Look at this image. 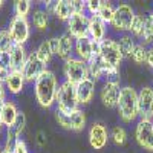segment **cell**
I'll list each match as a JSON object with an SVG mask.
<instances>
[{
	"instance_id": "obj_1",
	"label": "cell",
	"mask_w": 153,
	"mask_h": 153,
	"mask_svg": "<svg viewBox=\"0 0 153 153\" xmlns=\"http://www.w3.org/2000/svg\"><path fill=\"white\" fill-rule=\"evenodd\" d=\"M58 86H60L58 76L51 69H46L34 81V97L37 104L42 109H52L55 106Z\"/></svg>"
},
{
	"instance_id": "obj_2",
	"label": "cell",
	"mask_w": 153,
	"mask_h": 153,
	"mask_svg": "<svg viewBox=\"0 0 153 153\" xmlns=\"http://www.w3.org/2000/svg\"><path fill=\"white\" fill-rule=\"evenodd\" d=\"M118 117L124 124H132L139 120L138 107V91L132 86H123L120 89L118 103H117Z\"/></svg>"
},
{
	"instance_id": "obj_3",
	"label": "cell",
	"mask_w": 153,
	"mask_h": 153,
	"mask_svg": "<svg viewBox=\"0 0 153 153\" xmlns=\"http://www.w3.org/2000/svg\"><path fill=\"white\" fill-rule=\"evenodd\" d=\"M97 55L103 60V63L112 71H120L124 55L120 49L118 40H115L112 37L104 38L101 43L97 45Z\"/></svg>"
},
{
	"instance_id": "obj_4",
	"label": "cell",
	"mask_w": 153,
	"mask_h": 153,
	"mask_svg": "<svg viewBox=\"0 0 153 153\" xmlns=\"http://www.w3.org/2000/svg\"><path fill=\"white\" fill-rule=\"evenodd\" d=\"M55 109L65 113H71L81 109L78 98H76V91L75 86L63 80L58 86V92H57V100H55Z\"/></svg>"
},
{
	"instance_id": "obj_5",
	"label": "cell",
	"mask_w": 153,
	"mask_h": 153,
	"mask_svg": "<svg viewBox=\"0 0 153 153\" xmlns=\"http://www.w3.org/2000/svg\"><path fill=\"white\" fill-rule=\"evenodd\" d=\"M54 118L61 129L69 130V132H83L87 124V118H86V113L83 109H78L71 113H65V112H60L55 109Z\"/></svg>"
},
{
	"instance_id": "obj_6",
	"label": "cell",
	"mask_w": 153,
	"mask_h": 153,
	"mask_svg": "<svg viewBox=\"0 0 153 153\" xmlns=\"http://www.w3.org/2000/svg\"><path fill=\"white\" fill-rule=\"evenodd\" d=\"M63 76H65V81L74 86L80 84L81 81L89 78L87 63L76 57H71L69 60L63 61Z\"/></svg>"
},
{
	"instance_id": "obj_7",
	"label": "cell",
	"mask_w": 153,
	"mask_h": 153,
	"mask_svg": "<svg viewBox=\"0 0 153 153\" xmlns=\"http://www.w3.org/2000/svg\"><path fill=\"white\" fill-rule=\"evenodd\" d=\"M135 16H136V11L133 9L132 5L120 3V5H117V9H115V16H113V20L110 23V28L115 32H118L120 35L130 32Z\"/></svg>"
},
{
	"instance_id": "obj_8",
	"label": "cell",
	"mask_w": 153,
	"mask_h": 153,
	"mask_svg": "<svg viewBox=\"0 0 153 153\" xmlns=\"http://www.w3.org/2000/svg\"><path fill=\"white\" fill-rule=\"evenodd\" d=\"M135 141L147 153H153V121L152 118H139L135 123Z\"/></svg>"
},
{
	"instance_id": "obj_9",
	"label": "cell",
	"mask_w": 153,
	"mask_h": 153,
	"mask_svg": "<svg viewBox=\"0 0 153 153\" xmlns=\"http://www.w3.org/2000/svg\"><path fill=\"white\" fill-rule=\"evenodd\" d=\"M32 25L28 19H22V17H16L12 16V19L9 20V26H8V32L12 38L14 45H20L25 46L28 43V40L31 38V32H32Z\"/></svg>"
},
{
	"instance_id": "obj_10",
	"label": "cell",
	"mask_w": 153,
	"mask_h": 153,
	"mask_svg": "<svg viewBox=\"0 0 153 153\" xmlns=\"http://www.w3.org/2000/svg\"><path fill=\"white\" fill-rule=\"evenodd\" d=\"M87 141L94 150H103L110 141V130L103 123L95 121L87 130Z\"/></svg>"
},
{
	"instance_id": "obj_11",
	"label": "cell",
	"mask_w": 153,
	"mask_h": 153,
	"mask_svg": "<svg viewBox=\"0 0 153 153\" xmlns=\"http://www.w3.org/2000/svg\"><path fill=\"white\" fill-rule=\"evenodd\" d=\"M89 22L91 16H87L86 12L81 14H72V17L66 22V32L71 34L75 40L89 37Z\"/></svg>"
},
{
	"instance_id": "obj_12",
	"label": "cell",
	"mask_w": 153,
	"mask_h": 153,
	"mask_svg": "<svg viewBox=\"0 0 153 153\" xmlns=\"http://www.w3.org/2000/svg\"><path fill=\"white\" fill-rule=\"evenodd\" d=\"M121 80H104L100 89V101L107 109H117Z\"/></svg>"
},
{
	"instance_id": "obj_13",
	"label": "cell",
	"mask_w": 153,
	"mask_h": 153,
	"mask_svg": "<svg viewBox=\"0 0 153 153\" xmlns=\"http://www.w3.org/2000/svg\"><path fill=\"white\" fill-rule=\"evenodd\" d=\"M46 69H48V66L37 57L35 51H34V52H29V57H28L26 63H25L22 72L25 75V78H26V83H34Z\"/></svg>"
},
{
	"instance_id": "obj_14",
	"label": "cell",
	"mask_w": 153,
	"mask_h": 153,
	"mask_svg": "<svg viewBox=\"0 0 153 153\" xmlns=\"http://www.w3.org/2000/svg\"><path fill=\"white\" fill-rule=\"evenodd\" d=\"M45 9L49 16L55 17L60 22H68L74 11H72V5L69 0H57V2H45Z\"/></svg>"
},
{
	"instance_id": "obj_15",
	"label": "cell",
	"mask_w": 153,
	"mask_h": 153,
	"mask_svg": "<svg viewBox=\"0 0 153 153\" xmlns=\"http://www.w3.org/2000/svg\"><path fill=\"white\" fill-rule=\"evenodd\" d=\"M139 118H152L153 115V86H144L138 91Z\"/></svg>"
},
{
	"instance_id": "obj_16",
	"label": "cell",
	"mask_w": 153,
	"mask_h": 153,
	"mask_svg": "<svg viewBox=\"0 0 153 153\" xmlns=\"http://www.w3.org/2000/svg\"><path fill=\"white\" fill-rule=\"evenodd\" d=\"M97 55V43H94L89 37L75 40V49H74V57L80 58L86 63H89Z\"/></svg>"
},
{
	"instance_id": "obj_17",
	"label": "cell",
	"mask_w": 153,
	"mask_h": 153,
	"mask_svg": "<svg viewBox=\"0 0 153 153\" xmlns=\"http://www.w3.org/2000/svg\"><path fill=\"white\" fill-rule=\"evenodd\" d=\"M57 52H58V37H51L48 40H43L35 49L37 57L40 58L46 66L51 63V60L54 58V55H57Z\"/></svg>"
},
{
	"instance_id": "obj_18",
	"label": "cell",
	"mask_w": 153,
	"mask_h": 153,
	"mask_svg": "<svg viewBox=\"0 0 153 153\" xmlns=\"http://www.w3.org/2000/svg\"><path fill=\"white\" fill-rule=\"evenodd\" d=\"M6 92L11 95H19L22 94V91L25 89V84H26V78L22 71H9V74L6 75V78L3 81Z\"/></svg>"
},
{
	"instance_id": "obj_19",
	"label": "cell",
	"mask_w": 153,
	"mask_h": 153,
	"mask_svg": "<svg viewBox=\"0 0 153 153\" xmlns=\"http://www.w3.org/2000/svg\"><path fill=\"white\" fill-rule=\"evenodd\" d=\"M95 81L87 78L84 81H81L80 84L75 86V91H76V98H78V103L80 107L81 106H87L95 97Z\"/></svg>"
},
{
	"instance_id": "obj_20",
	"label": "cell",
	"mask_w": 153,
	"mask_h": 153,
	"mask_svg": "<svg viewBox=\"0 0 153 153\" xmlns=\"http://www.w3.org/2000/svg\"><path fill=\"white\" fill-rule=\"evenodd\" d=\"M107 26L109 25H106L100 17L97 16L91 17V22H89V38L97 45L101 43L104 38H107V29H109Z\"/></svg>"
},
{
	"instance_id": "obj_21",
	"label": "cell",
	"mask_w": 153,
	"mask_h": 153,
	"mask_svg": "<svg viewBox=\"0 0 153 153\" xmlns=\"http://www.w3.org/2000/svg\"><path fill=\"white\" fill-rule=\"evenodd\" d=\"M74 49H75V38L68 34V32H63L58 35V52L57 57L63 61L69 60L71 57H74Z\"/></svg>"
},
{
	"instance_id": "obj_22",
	"label": "cell",
	"mask_w": 153,
	"mask_h": 153,
	"mask_svg": "<svg viewBox=\"0 0 153 153\" xmlns=\"http://www.w3.org/2000/svg\"><path fill=\"white\" fill-rule=\"evenodd\" d=\"M19 113H20V110L12 100H6L5 103L0 106V120H2V123L5 124L6 129L14 124V121L19 117Z\"/></svg>"
},
{
	"instance_id": "obj_23",
	"label": "cell",
	"mask_w": 153,
	"mask_h": 153,
	"mask_svg": "<svg viewBox=\"0 0 153 153\" xmlns=\"http://www.w3.org/2000/svg\"><path fill=\"white\" fill-rule=\"evenodd\" d=\"M9 54H11V71H22L25 63L28 60V57H29L26 46L14 45L12 49L9 51Z\"/></svg>"
},
{
	"instance_id": "obj_24",
	"label": "cell",
	"mask_w": 153,
	"mask_h": 153,
	"mask_svg": "<svg viewBox=\"0 0 153 153\" xmlns=\"http://www.w3.org/2000/svg\"><path fill=\"white\" fill-rule=\"evenodd\" d=\"M49 14L46 12L45 8H37L32 11V14H31V25L34 26V29L37 31H46L48 26H49Z\"/></svg>"
},
{
	"instance_id": "obj_25",
	"label": "cell",
	"mask_w": 153,
	"mask_h": 153,
	"mask_svg": "<svg viewBox=\"0 0 153 153\" xmlns=\"http://www.w3.org/2000/svg\"><path fill=\"white\" fill-rule=\"evenodd\" d=\"M136 38L130 34V32H127V34H121L120 38H118V45H120V49H121V52L124 55V58H130L132 52H133V49L136 46Z\"/></svg>"
},
{
	"instance_id": "obj_26",
	"label": "cell",
	"mask_w": 153,
	"mask_h": 153,
	"mask_svg": "<svg viewBox=\"0 0 153 153\" xmlns=\"http://www.w3.org/2000/svg\"><path fill=\"white\" fill-rule=\"evenodd\" d=\"M115 9H117V6H115L112 2H109V0H101V5H100L97 17H100L106 25L110 26V23L113 20V16H115Z\"/></svg>"
},
{
	"instance_id": "obj_27",
	"label": "cell",
	"mask_w": 153,
	"mask_h": 153,
	"mask_svg": "<svg viewBox=\"0 0 153 153\" xmlns=\"http://www.w3.org/2000/svg\"><path fill=\"white\" fill-rule=\"evenodd\" d=\"M139 43L144 45L146 48L153 46V11L149 12L146 17V26H144V32L139 38Z\"/></svg>"
},
{
	"instance_id": "obj_28",
	"label": "cell",
	"mask_w": 153,
	"mask_h": 153,
	"mask_svg": "<svg viewBox=\"0 0 153 153\" xmlns=\"http://www.w3.org/2000/svg\"><path fill=\"white\" fill-rule=\"evenodd\" d=\"M32 14V2L31 0H16L14 2V16L28 19Z\"/></svg>"
},
{
	"instance_id": "obj_29",
	"label": "cell",
	"mask_w": 153,
	"mask_h": 153,
	"mask_svg": "<svg viewBox=\"0 0 153 153\" xmlns=\"http://www.w3.org/2000/svg\"><path fill=\"white\" fill-rule=\"evenodd\" d=\"M127 139H129V135L123 126H115L110 130V141L117 147H123L127 143Z\"/></svg>"
},
{
	"instance_id": "obj_30",
	"label": "cell",
	"mask_w": 153,
	"mask_h": 153,
	"mask_svg": "<svg viewBox=\"0 0 153 153\" xmlns=\"http://www.w3.org/2000/svg\"><path fill=\"white\" fill-rule=\"evenodd\" d=\"M146 17L147 14H143V12H136V16L133 19V23H132V28H130V34L139 40L144 32V26H146Z\"/></svg>"
},
{
	"instance_id": "obj_31",
	"label": "cell",
	"mask_w": 153,
	"mask_h": 153,
	"mask_svg": "<svg viewBox=\"0 0 153 153\" xmlns=\"http://www.w3.org/2000/svg\"><path fill=\"white\" fill-rule=\"evenodd\" d=\"M146 58H147V48L141 43H136L135 49H133V52L130 55V60L135 63V65H146Z\"/></svg>"
},
{
	"instance_id": "obj_32",
	"label": "cell",
	"mask_w": 153,
	"mask_h": 153,
	"mask_svg": "<svg viewBox=\"0 0 153 153\" xmlns=\"http://www.w3.org/2000/svg\"><path fill=\"white\" fill-rule=\"evenodd\" d=\"M11 71V54L5 52V51H0V75L5 81L6 75Z\"/></svg>"
},
{
	"instance_id": "obj_33",
	"label": "cell",
	"mask_w": 153,
	"mask_h": 153,
	"mask_svg": "<svg viewBox=\"0 0 153 153\" xmlns=\"http://www.w3.org/2000/svg\"><path fill=\"white\" fill-rule=\"evenodd\" d=\"M14 46V42L8 32V29H3L0 31V51H5V52H9Z\"/></svg>"
},
{
	"instance_id": "obj_34",
	"label": "cell",
	"mask_w": 153,
	"mask_h": 153,
	"mask_svg": "<svg viewBox=\"0 0 153 153\" xmlns=\"http://www.w3.org/2000/svg\"><path fill=\"white\" fill-rule=\"evenodd\" d=\"M100 5H101V0H86V14L91 17L97 16Z\"/></svg>"
},
{
	"instance_id": "obj_35",
	"label": "cell",
	"mask_w": 153,
	"mask_h": 153,
	"mask_svg": "<svg viewBox=\"0 0 153 153\" xmlns=\"http://www.w3.org/2000/svg\"><path fill=\"white\" fill-rule=\"evenodd\" d=\"M72 11L74 14H81V12H86V0H72Z\"/></svg>"
},
{
	"instance_id": "obj_36",
	"label": "cell",
	"mask_w": 153,
	"mask_h": 153,
	"mask_svg": "<svg viewBox=\"0 0 153 153\" xmlns=\"http://www.w3.org/2000/svg\"><path fill=\"white\" fill-rule=\"evenodd\" d=\"M14 153H29V149H28V144L25 139L19 138L16 144H14Z\"/></svg>"
},
{
	"instance_id": "obj_37",
	"label": "cell",
	"mask_w": 153,
	"mask_h": 153,
	"mask_svg": "<svg viewBox=\"0 0 153 153\" xmlns=\"http://www.w3.org/2000/svg\"><path fill=\"white\" fill-rule=\"evenodd\" d=\"M35 144H37L38 147H46L48 139H46V133H45L43 130H38V132L35 133Z\"/></svg>"
},
{
	"instance_id": "obj_38",
	"label": "cell",
	"mask_w": 153,
	"mask_h": 153,
	"mask_svg": "<svg viewBox=\"0 0 153 153\" xmlns=\"http://www.w3.org/2000/svg\"><path fill=\"white\" fill-rule=\"evenodd\" d=\"M146 66L153 69V46L147 48V58H146Z\"/></svg>"
},
{
	"instance_id": "obj_39",
	"label": "cell",
	"mask_w": 153,
	"mask_h": 153,
	"mask_svg": "<svg viewBox=\"0 0 153 153\" xmlns=\"http://www.w3.org/2000/svg\"><path fill=\"white\" fill-rule=\"evenodd\" d=\"M6 95H8V92H6V87H5V84L3 83H0V106H2L5 101L8 100L6 98Z\"/></svg>"
},
{
	"instance_id": "obj_40",
	"label": "cell",
	"mask_w": 153,
	"mask_h": 153,
	"mask_svg": "<svg viewBox=\"0 0 153 153\" xmlns=\"http://www.w3.org/2000/svg\"><path fill=\"white\" fill-rule=\"evenodd\" d=\"M3 129H5V124L2 123V120H0V135H2V132H3Z\"/></svg>"
},
{
	"instance_id": "obj_41",
	"label": "cell",
	"mask_w": 153,
	"mask_h": 153,
	"mask_svg": "<svg viewBox=\"0 0 153 153\" xmlns=\"http://www.w3.org/2000/svg\"><path fill=\"white\" fill-rule=\"evenodd\" d=\"M3 5H5V2H3V0H0V8H2Z\"/></svg>"
},
{
	"instance_id": "obj_42",
	"label": "cell",
	"mask_w": 153,
	"mask_h": 153,
	"mask_svg": "<svg viewBox=\"0 0 153 153\" xmlns=\"http://www.w3.org/2000/svg\"><path fill=\"white\" fill-rule=\"evenodd\" d=\"M0 153H3V146L0 144Z\"/></svg>"
},
{
	"instance_id": "obj_43",
	"label": "cell",
	"mask_w": 153,
	"mask_h": 153,
	"mask_svg": "<svg viewBox=\"0 0 153 153\" xmlns=\"http://www.w3.org/2000/svg\"><path fill=\"white\" fill-rule=\"evenodd\" d=\"M0 83H3V78H2V75H0Z\"/></svg>"
},
{
	"instance_id": "obj_44",
	"label": "cell",
	"mask_w": 153,
	"mask_h": 153,
	"mask_svg": "<svg viewBox=\"0 0 153 153\" xmlns=\"http://www.w3.org/2000/svg\"><path fill=\"white\" fill-rule=\"evenodd\" d=\"M152 121H153V115H152Z\"/></svg>"
}]
</instances>
